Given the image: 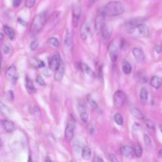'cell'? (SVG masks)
Listing matches in <instances>:
<instances>
[{
    "label": "cell",
    "instance_id": "1",
    "mask_svg": "<svg viewBox=\"0 0 162 162\" xmlns=\"http://www.w3.org/2000/svg\"><path fill=\"white\" fill-rule=\"evenodd\" d=\"M125 12V6L120 1H112L102 7L100 12L105 16L113 17L120 15Z\"/></svg>",
    "mask_w": 162,
    "mask_h": 162
},
{
    "label": "cell",
    "instance_id": "2",
    "mask_svg": "<svg viewBox=\"0 0 162 162\" xmlns=\"http://www.w3.org/2000/svg\"><path fill=\"white\" fill-rule=\"evenodd\" d=\"M46 18L47 14L46 12H43L35 15L30 25V32L34 34L39 32L46 24Z\"/></svg>",
    "mask_w": 162,
    "mask_h": 162
},
{
    "label": "cell",
    "instance_id": "3",
    "mask_svg": "<svg viewBox=\"0 0 162 162\" xmlns=\"http://www.w3.org/2000/svg\"><path fill=\"white\" fill-rule=\"evenodd\" d=\"M76 127V121L72 116H70L65 131V137L67 141H70L74 137V130Z\"/></svg>",
    "mask_w": 162,
    "mask_h": 162
},
{
    "label": "cell",
    "instance_id": "4",
    "mask_svg": "<svg viewBox=\"0 0 162 162\" xmlns=\"http://www.w3.org/2000/svg\"><path fill=\"white\" fill-rule=\"evenodd\" d=\"M150 31L148 27L144 24L137 26L130 34L136 38H146L149 35Z\"/></svg>",
    "mask_w": 162,
    "mask_h": 162
},
{
    "label": "cell",
    "instance_id": "5",
    "mask_svg": "<svg viewBox=\"0 0 162 162\" xmlns=\"http://www.w3.org/2000/svg\"><path fill=\"white\" fill-rule=\"evenodd\" d=\"M144 22H145V19L143 18H134V19H130L127 22H126L123 25V27L126 31L130 34L137 26L141 24H143Z\"/></svg>",
    "mask_w": 162,
    "mask_h": 162
},
{
    "label": "cell",
    "instance_id": "6",
    "mask_svg": "<svg viewBox=\"0 0 162 162\" xmlns=\"http://www.w3.org/2000/svg\"><path fill=\"white\" fill-rule=\"evenodd\" d=\"M5 76L7 79L13 84H16L19 79V74L15 65H12L10 66L5 72Z\"/></svg>",
    "mask_w": 162,
    "mask_h": 162
},
{
    "label": "cell",
    "instance_id": "7",
    "mask_svg": "<svg viewBox=\"0 0 162 162\" xmlns=\"http://www.w3.org/2000/svg\"><path fill=\"white\" fill-rule=\"evenodd\" d=\"M62 63V60L60 58V53L58 51L55 52L52 56L49 63V68L52 71H57L60 67Z\"/></svg>",
    "mask_w": 162,
    "mask_h": 162
},
{
    "label": "cell",
    "instance_id": "8",
    "mask_svg": "<svg viewBox=\"0 0 162 162\" xmlns=\"http://www.w3.org/2000/svg\"><path fill=\"white\" fill-rule=\"evenodd\" d=\"M113 101L115 107H122L126 101V96L124 93L121 91H117L114 95Z\"/></svg>",
    "mask_w": 162,
    "mask_h": 162
},
{
    "label": "cell",
    "instance_id": "9",
    "mask_svg": "<svg viewBox=\"0 0 162 162\" xmlns=\"http://www.w3.org/2000/svg\"><path fill=\"white\" fill-rule=\"evenodd\" d=\"M105 16L99 12L95 20V30L99 34L103 30L105 27Z\"/></svg>",
    "mask_w": 162,
    "mask_h": 162
},
{
    "label": "cell",
    "instance_id": "10",
    "mask_svg": "<svg viewBox=\"0 0 162 162\" xmlns=\"http://www.w3.org/2000/svg\"><path fill=\"white\" fill-rule=\"evenodd\" d=\"M109 52L111 61L115 62L118 58V49L117 43H115V41H113L111 43H110L109 46Z\"/></svg>",
    "mask_w": 162,
    "mask_h": 162
},
{
    "label": "cell",
    "instance_id": "11",
    "mask_svg": "<svg viewBox=\"0 0 162 162\" xmlns=\"http://www.w3.org/2000/svg\"><path fill=\"white\" fill-rule=\"evenodd\" d=\"M81 14V8L77 4H75L73 7L72 10V23L74 27H76L78 25L79 21Z\"/></svg>",
    "mask_w": 162,
    "mask_h": 162
},
{
    "label": "cell",
    "instance_id": "12",
    "mask_svg": "<svg viewBox=\"0 0 162 162\" xmlns=\"http://www.w3.org/2000/svg\"><path fill=\"white\" fill-rule=\"evenodd\" d=\"M91 34V27L87 22H84L80 29L81 38L82 40H86Z\"/></svg>",
    "mask_w": 162,
    "mask_h": 162
},
{
    "label": "cell",
    "instance_id": "13",
    "mask_svg": "<svg viewBox=\"0 0 162 162\" xmlns=\"http://www.w3.org/2000/svg\"><path fill=\"white\" fill-rule=\"evenodd\" d=\"M132 54L136 60L139 63L142 62L145 58V53H144L143 50L140 48H134L132 49Z\"/></svg>",
    "mask_w": 162,
    "mask_h": 162
},
{
    "label": "cell",
    "instance_id": "14",
    "mask_svg": "<svg viewBox=\"0 0 162 162\" xmlns=\"http://www.w3.org/2000/svg\"><path fill=\"white\" fill-rule=\"evenodd\" d=\"M120 152L122 155L126 158H131L134 156V148L129 146H123L120 148Z\"/></svg>",
    "mask_w": 162,
    "mask_h": 162
},
{
    "label": "cell",
    "instance_id": "15",
    "mask_svg": "<svg viewBox=\"0 0 162 162\" xmlns=\"http://www.w3.org/2000/svg\"><path fill=\"white\" fill-rule=\"evenodd\" d=\"M64 74H65V66L62 62L60 67L57 71H55V73L54 74V79H55L56 81L60 82L62 80Z\"/></svg>",
    "mask_w": 162,
    "mask_h": 162
},
{
    "label": "cell",
    "instance_id": "16",
    "mask_svg": "<svg viewBox=\"0 0 162 162\" xmlns=\"http://www.w3.org/2000/svg\"><path fill=\"white\" fill-rule=\"evenodd\" d=\"M2 125L3 129L8 132H12L15 129V124L11 121L7 120H2Z\"/></svg>",
    "mask_w": 162,
    "mask_h": 162
},
{
    "label": "cell",
    "instance_id": "17",
    "mask_svg": "<svg viewBox=\"0 0 162 162\" xmlns=\"http://www.w3.org/2000/svg\"><path fill=\"white\" fill-rule=\"evenodd\" d=\"M25 86L27 91L29 94L32 95L36 92V89H35L34 87L32 81L29 77L28 76H25Z\"/></svg>",
    "mask_w": 162,
    "mask_h": 162
},
{
    "label": "cell",
    "instance_id": "18",
    "mask_svg": "<svg viewBox=\"0 0 162 162\" xmlns=\"http://www.w3.org/2000/svg\"><path fill=\"white\" fill-rule=\"evenodd\" d=\"M80 68L82 70V71L83 72H84L85 74H86L87 75L91 76L92 77H95V72L90 68L87 65L84 63H81L80 64Z\"/></svg>",
    "mask_w": 162,
    "mask_h": 162
},
{
    "label": "cell",
    "instance_id": "19",
    "mask_svg": "<svg viewBox=\"0 0 162 162\" xmlns=\"http://www.w3.org/2000/svg\"><path fill=\"white\" fill-rule=\"evenodd\" d=\"M151 86L155 89H158L162 84V79L158 76H153L150 81Z\"/></svg>",
    "mask_w": 162,
    "mask_h": 162
},
{
    "label": "cell",
    "instance_id": "20",
    "mask_svg": "<svg viewBox=\"0 0 162 162\" xmlns=\"http://www.w3.org/2000/svg\"><path fill=\"white\" fill-rule=\"evenodd\" d=\"M139 97H140V100L142 103H146L148 101V92L146 88L143 87L141 89V91H140V94H139Z\"/></svg>",
    "mask_w": 162,
    "mask_h": 162
},
{
    "label": "cell",
    "instance_id": "21",
    "mask_svg": "<svg viewBox=\"0 0 162 162\" xmlns=\"http://www.w3.org/2000/svg\"><path fill=\"white\" fill-rule=\"evenodd\" d=\"M91 150L88 146H84L82 151V156L85 160H89L91 157Z\"/></svg>",
    "mask_w": 162,
    "mask_h": 162
},
{
    "label": "cell",
    "instance_id": "22",
    "mask_svg": "<svg viewBox=\"0 0 162 162\" xmlns=\"http://www.w3.org/2000/svg\"><path fill=\"white\" fill-rule=\"evenodd\" d=\"M3 30L6 35L10 39H13L15 35V30L12 27H10L7 25H5L3 27Z\"/></svg>",
    "mask_w": 162,
    "mask_h": 162
},
{
    "label": "cell",
    "instance_id": "23",
    "mask_svg": "<svg viewBox=\"0 0 162 162\" xmlns=\"http://www.w3.org/2000/svg\"><path fill=\"white\" fill-rule=\"evenodd\" d=\"M122 71L125 74H129L132 71L131 65L127 61H124L122 63Z\"/></svg>",
    "mask_w": 162,
    "mask_h": 162
},
{
    "label": "cell",
    "instance_id": "24",
    "mask_svg": "<svg viewBox=\"0 0 162 162\" xmlns=\"http://www.w3.org/2000/svg\"><path fill=\"white\" fill-rule=\"evenodd\" d=\"M72 43V35L70 34V32L67 31L65 37V45L67 47H70Z\"/></svg>",
    "mask_w": 162,
    "mask_h": 162
},
{
    "label": "cell",
    "instance_id": "25",
    "mask_svg": "<svg viewBox=\"0 0 162 162\" xmlns=\"http://www.w3.org/2000/svg\"><path fill=\"white\" fill-rule=\"evenodd\" d=\"M47 43L49 45L54 46V47H58L60 44V42L59 40L55 38V37H51L49 38L48 40H47Z\"/></svg>",
    "mask_w": 162,
    "mask_h": 162
},
{
    "label": "cell",
    "instance_id": "26",
    "mask_svg": "<svg viewBox=\"0 0 162 162\" xmlns=\"http://www.w3.org/2000/svg\"><path fill=\"white\" fill-rule=\"evenodd\" d=\"M110 31L109 29V28L107 27H104V29H103V30L102 31V38L103 39L104 41H108L109 39V38H110Z\"/></svg>",
    "mask_w": 162,
    "mask_h": 162
},
{
    "label": "cell",
    "instance_id": "27",
    "mask_svg": "<svg viewBox=\"0 0 162 162\" xmlns=\"http://www.w3.org/2000/svg\"><path fill=\"white\" fill-rule=\"evenodd\" d=\"M131 113L136 118L138 119H142L143 118L142 113L139 109H136V108H132L131 110Z\"/></svg>",
    "mask_w": 162,
    "mask_h": 162
},
{
    "label": "cell",
    "instance_id": "28",
    "mask_svg": "<svg viewBox=\"0 0 162 162\" xmlns=\"http://www.w3.org/2000/svg\"><path fill=\"white\" fill-rule=\"evenodd\" d=\"M80 118L84 123H86L89 120V115L86 111H82L80 113Z\"/></svg>",
    "mask_w": 162,
    "mask_h": 162
},
{
    "label": "cell",
    "instance_id": "29",
    "mask_svg": "<svg viewBox=\"0 0 162 162\" xmlns=\"http://www.w3.org/2000/svg\"><path fill=\"white\" fill-rule=\"evenodd\" d=\"M134 154L135 155L139 158L142 156V150L141 148V147L139 145H136L134 146Z\"/></svg>",
    "mask_w": 162,
    "mask_h": 162
},
{
    "label": "cell",
    "instance_id": "30",
    "mask_svg": "<svg viewBox=\"0 0 162 162\" xmlns=\"http://www.w3.org/2000/svg\"><path fill=\"white\" fill-rule=\"evenodd\" d=\"M114 120L115 122L118 125H122L123 124V117L120 114V113H116L114 116Z\"/></svg>",
    "mask_w": 162,
    "mask_h": 162
},
{
    "label": "cell",
    "instance_id": "31",
    "mask_svg": "<svg viewBox=\"0 0 162 162\" xmlns=\"http://www.w3.org/2000/svg\"><path fill=\"white\" fill-rule=\"evenodd\" d=\"M12 50V47L11 46L8 44V43H6L5 44H4L2 46V51L3 52L6 54V55H8V54H10L11 53Z\"/></svg>",
    "mask_w": 162,
    "mask_h": 162
},
{
    "label": "cell",
    "instance_id": "32",
    "mask_svg": "<svg viewBox=\"0 0 162 162\" xmlns=\"http://www.w3.org/2000/svg\"><path fill=\"white\" fill-rule=\"evenodd\" d=\"M144 140H145V143L146 148H151L152 147V141L151 138L147 134H145L144 136Z\"/></svg>",
    "mask_w": 162,
    "mask_h": 162
},
{
    "label": "cell",
    "instance_id": "33",
    "mask_svg": "<svg viewBox=\"0 0 162 162\" xmlns=\"http://www.w3.org/2000/svg\"><path fill=\"white\" fill-rule=\"evenodd\" d=\"M38 46H39V42L37 39H34L33 40L30 44V48L31 50L32 51H34L35 49H37L38 48Z\"/></svg>",
    "mask_w": 162,
    "mask_h": 162
},
{
    "label": "cell",
    "instance_id": "34",
    "mask_svg": "<svg viewBox=\"0 0 162 162\" xmlns=\"http://www.w3.org/2000/svg\"><path fill=\"white\" fill-rule=\"evenodd\" d=\"M34 66L35 68H43L44 67V63L42 61V60H35L34 63Z\"/></svg>",
    "mask_w": 162,
    "mask_h": 162
},
{
    "label": "cell",
    "instance_id": "35",
    "mask_svg": "<svg viewBox=\"0 0 162 162\" xmlns=\"http://www.w3.org/2000/svg\"><path fill=\"white\" fill-rule=\"evenodd\" d=\"M35 1H36V0H26L25 6L28 8H30L33 7L34 5H35Z\"/></svg>",
    "mask_w": 162,
    "mask_h": 162
},
{
    "label": "cell",
    "instance_id": "36",
    "mask_svg": "<svg viewBox=\"0 0 162 162\" xmlns=\"http://www.w3.org/2000/svg\"><path fill=\"white\" fill-rule=\"evenodd\" d=\"M146 125L147 127L149 129H151V130L154 129V123H153V122L151 120L146 119Z\"/></svg>",
    "mask_w": 162,
    "mask_h": 162
},
{
    "label": "cell",
    "instance_id": "37",
    "mask_svg": "<svg viewBox=\"0 0 162 162\" xmlns=\"http://www.w3.org/2000/svg\"><path fill=\"white\" fill-rule=\"evenodd\" d=\"M87 101H88V103H89V105L91 106V107L92 108L93 110L96 109V108H97V104L96 103V102L92 98H88Z\"/></svg>",
    "mask_w": 162,
    "mask_h": 162
},
{
    "label": "cell",
    "instance_id": "38",
    "mask_svg": "<svg viewBox=\"0 0 162 162\" xmlns=\"http://www.w3.org/2000/svg\"><path fill=\"white\" fill-rule=\"evenodd\" d=\"M36 82H37V83H38L39 85H40V86H44L45 85V81H44V79H43L41 76H38V77H37V79H36Z\"/></svg>",
    "mask_w": 162,
    "mask_h": 162
},
{
    "label": "cell",
    "instance_id": "39",
    "mask_svg": "<svg viewBox=\"0 0 162 162\" xmlns=\"http://www.w3.org/2000/svg\"><path fill=\"white\" fill-rule=\"evenodd\" d=\"M22 2V0H12V4L13 6L15 8L19 7Z\"/></svg>",
    "mask_w": 162,
    "mask_h": 162
},
{
    "label": "cell",
    "instance_id": "40",
    "mask_svg": "<svg viewBox=\"0 0 162 162\" xmlns=\"http://www.w3.org/2000/svg\"><path fill=\"white\" fill-rule=\"evenodd\" d=\"M127 41H126L125 40L123 39L122 41H121V44H120V47H121V49H127Z\"/></svg>",
    "mask_w": 162,
    "mask_h": 162
},
{
    "label": "cell",
    "instance_id": "41",
    "mask_svg": "<svg viewBox=\"0 0 162 162\" xmlns=\"http://www.w3.org/2000/svg\"><path fill=\"white\" fill-rule=\"evenodd\" d=\"M109 158H110V160L112 162H120L118 161V160L113 154H110L109 155Z\"/></svg>",
    "mask_w": 162,
    "mask_h": 162
},
{
    "label": "cell",
    "instance_id": "42",
    "mask_svg": "<svg viewBox=\"0 0 162 162\" xmlns=\"http://www.w3.org/2000/svg\"><path fill=\"white\" fill-rule=\"evenodd\" d=\"M93 162H104V160H103L102 158H101L100 156H96L94 157L93 158Z\"/></svg>",
    "mask_w": 162,
    "mask_h": 162
},
{
    "label": "cell",
    "instance_id": "43",
    "mask_svg": "<svg viewBox=\"0 0 162 162\" xmlns=\"http://www.w3.org/2000/svg\"><path fill=\"white\" fill-rule=\"evenodd\" d=\"M155 49V51H156V52L157 53H160L161 52V50H162V48H161V46L160 45L156 46Z\"/></svg>",
    "mask_w": 162,
    "mask_h": 162
},
{
    "label": "cell",
    "instance_id": "44",
    "mask_svg": "<svg viewBox=\"0 0 162 162\" xmlns=\"http://www.w3.org/2000/svg\"><path fill=\"white\" fill-rule=\"evenodd\" d=\"M96 1V0H89V6H92L94 3H95V2Z\"/></svg>",
    "mask_w": 162,
    "mask_h": 162
},
{
    "label": "cell",
    "instance_id": "45",
    "mask_svg": "<svg viewBox=\"0 0 162 162\" xmlns=\"http://www.w3.org/2000/svg\"><path fill=\"white\" fill-rule=\"evenodd\" d=\"M158 155H159V157H160V158H162V150H159V152H158Z\"/></svg>",
    "mask_w": 162,
    "mask_h": 162
},
{
    "label": "cell",
    "instance_id": "46",
    "mask_svg": "<svg viewBox=\"0 0 162 162\" xmlns=\"http://www.w3.org/2000/svg\"><path fill=\"white\" fill-rule=\"evenodd\" d=\"M45 162H53V161H51V159H50L49 157H47V158H46Z\"/></svg>",
    "mask_w": 162,
    "mask_h": 162
},
{
    "label": "cell",
    "instance_id": "47",
    "mask_svg": "<svg viewBox=\"0 0 162 162\" xmlns=\"http://www.w3.org/2000/svg\"><path fill=\"white\" fill-rule=\"evenodd\" d=\"M159 129H160L161 134H162V124H159Z\"/></svg>",
    "mask_w": 162,
    "mask_h": 162
},
{
    "label": "cell",
    "instance_id": "48",
    "mask_svg": "<svg viewBox=\"0 0 162 162\" xmlns=\"http://www.w3.org/2000/svg\"><path fill=\"white\" fill-rule=\"evenodd\" d=\"M3 35L2 33H1V41H2H2H3Z\"/></svg>",
    "mask_w": 162,
    "mask_h": 162
},
{
    "label": "cell",
    "instance_id": "49",
    "mask_svg": "<svg viewBox=\"0 0 162 162\" xmlns=\"http://www.w3.org/2000/svg\"><path fill=\"white\" fill-rule=\"evenodd\" d=\"M19 21H21V22H22V19H19ZM24 23H26V22H24ZM21 24H23L24 25H26L25 24H23V23H22Z\"/></svg>",
    "mask_w": 162,
    "mask_h": 162
}]
</instances>
